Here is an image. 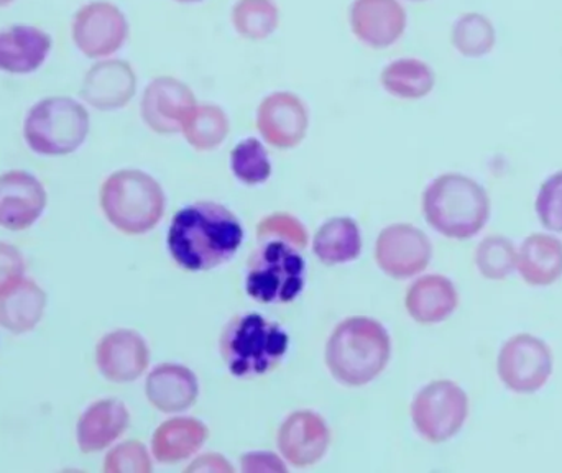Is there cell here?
Masks as SVG:
<instances>
[{
    "label": "cell",
    "instance_id": "21",
    "mask_svg": "<svg viewBox=\"0 0 562 473\" xmlns=\"http://www.w3.org/2000/svg\"><path fill=\"white\" fill-rule=\"evenodd\" d=\"M131 423L127 406L119 399H101L86 409L78 423V446L85 454L104 451L117 441Z\"/></svg>",
    "mask_w": 562,
    "mask_h": 473
},
{
    "label": "cell",
    "instance_id": "30",
    "mask_svg": "<svg viewBox=\"0 0 562 473\" xmlns=\"http://www.w3.org/2000/svg\"><path fill=\"white\" fill-rule=\"evenodd\" d=\"M452 45L468 58H481L495 45V30L491 20L481 13H465L452 29Z\"/></svg>",
    "mask_w": 562,
    "mask_h": 473
},
{
    "label": "cell",
    "instance_id": "1",
    "mask_svg": "<svg viewBox=\"0 0 562 473\" xmlns=\"http://www.w3.org/2000/svg\"><path fill=\"white\" fill-rule=\"evenodd\" d=\"M244 241L243 224L223 204L194 203L171 221L168 250L178 267L210 271L233 260Z\"/></svg>",
    "mask_w": 562,
    "mask_h": 473
},
{
    "label": "cell",
    "instance_id": "5",
    "mask_svg": "<svg viewBox=\"0 0 562 473\" xmlns=\"http://www.w3.org/2000/svg\"><path fill=\"white\" fill-rule=\"evenodd\" d=\"M99 201L109 223L127 236L150 233L165 213L164 190L140 170L112 173L102 184Z\"/></svg>",
    "mask_w": 562,
    "mask_h": 473
},
{
    "label": "cell",
    "instance_id": "36",
    "mask_svg": "<svg viewBox=\"0 0 562 473\" xmlns=\"http://www.w3.org/2000/svg\"><path fill=\"white\" fill-rule=\"evenodd\" d=\"M25 271V260L13 245L0 241V291L15 283Z\"/></svg>",
    "mask_w": 562,
    "mask_h": 473
},
{
    "label": "cell",
    "instance_id": "32",
    "mask_svg": "<svg viewBox=\"0 0 562 473\" xmlns=\"http://www.w3.org/2000/svg\"><path fill=\"white\" fill-rule=\"evenodd\" d=\"M518 250L504 236H488L479 244L475 264L487 280H505L517 268Z\"/></svg>",
    "mask_w": 562,
    "mask_h": 473
},
{
    "label": "cell",
    "instance_id": "37",
    "mask_svg": "<svg viewBox=\"0 0 562 473\" xmlns=\"http://www.w3.org/2000/svg\"><path fill=\"white\" fill-rule=\"evenodd\" d=\"M240 469L244 472H286V465L280 458L270 452H250L240 459Z\"/></svg>",
    "mask_w": 562,
    "mask_h": 473
},
{
    "label": "cell",
    "instance_id": "38",
    "mask_svg": "<svg viewBox=\"0 0 562 473\" xmlns=\"http://www.w3.org/2000/svg\"><path fill=\"white\" fill-rule=\"evenodd\" d=\"M187 472H234V469L231 468L229 462L223 458V455L217 454H206L203 458H198L190 468L187 469Z\"/></svg>",
    "mask_w": 562,
    "mask_h": 473
},
{
    "label": "cell",
    "instance_id": "23",
    "mask_svg": "<svg viewBox=\"0 0 562 473\" xmlns=\"http://www.w3.org/2000/svg\"><path fill=\"white\" fill-rule=\"evenodd\" d=\"M210 438V429L196 418L165 421L151 439V452L161 464H178L193 458Z\"/></svg>",
    "mask_w": 562,
    "mask_h": 473
},
{
    "label": "cell",
    "instance_id": "12",
    "mask_svg": "<svg viewBox=\"0 0 562 473\" xmlns=\"http://www.w3.org/2000/svg\"><path fill=\"white\" fill-rule=\"evenodd\" d=\"M196 104L193 91L184 82L171 76H160L145 89L142 119L157 134H178Z\"/></svg>",
    "mask_w": 562,
    "mask_h": 473
},
{
    "label": "cell",
    "instance_id": "4",
    "mask_svg": "<svg viewBox=\"0 0 562 473\" xmlns=\"http://www.w3.org/2000/svg\"><path fill=\"white\" fill-rule=\"evenodd\" d=\"M221 356L239 379L266 375L283 362L290 337L280 324L259 313L237 314L221 334Z\"/></svg>",
    "mask_w": 562,
    "mask_h": 473
},
{
    "label": "cell",
    "instance_id": "14",
    "mask_svg": "<svg viewBox=\"0 0 562 473\" xmlns=\"http://www.w3.org/2000/svg\"><path fill=\"white\" fill-rule=\"evenodd\" d=\"M307 125L306 108L291 92H273L259 105L257 128L267 144L279 150L297 147L306 137Z\"/></svg>",
    "mask_w": 562,
    "mask_h": 473
},
{
    "label": "cell",
    "instance_id": "15",
    "mask_svg": "<svg viewBox=\"0 0 562 473\" xmlns=\"http://www.w3.org/2000/svg\"><path fill=\"white\" fill-rule=\"evenodd\" d=\"M46 201L45 188L33 174L20 170L0 174V227L3 229H29L42 217Z\"/></svg>",
    "mask_w": 562,
    "mask_h": 473
},
{
    "label": "cell",
    "instance_id": "22",
    "mask_svg": "<svg viewBox=\"0 0 562 473\" xmlns=\"http://www.w3.org/2000/svg\"><path fill=\"white\" fill-rule=\"evenodd\" d=\"M406 311L419 324H438L458 309L454 283L442 274L419 278L406 293Z\"/></svg>",
    "mask_w": 562,
    "mask_h": 473
},
{
    "label": "cell",
    "instance_id": "9",
    "mask_svg": "<svg viewBox=\"0 0 562 473\" xmlns=\"http://www.w3.org/2000/svg\"><path fill=\"white\" fill-rule=\"evenodd\" d=\"M553 350L531 334L510 337L498 352V376L510 392L518 395L540 392L553 375Z\"/></svg>",
    "mask_w": 562,
    "mask_h": 473
},
{
    "label": "cell",
    "instance_id": "27",
    "mask_svg": "<svg viewBox=\"0 0 562 473\" xmlns=\"http://www.w3.org/2000/svg\"><path fill=\"white\" fill-rule=\"evenodd\" d=\"M380 82L389 94L400 99H422L435 88V72L419 59H396L385 66Z\"/></svg>",
    "mask_w": 562,
    "mask_h": 473
},
{
    "label": "cell",
    "instance_id": "20",
    "mask_svg": "<svg viewBox=\"0 0 562 473\" xmlns=\"http://www.w3.org/2000/svg\"><path fill=\"white\" fill-rule=\"evenodd\" d=\"M145 393L154 408L173 415L187 412L196 403L200 383L188 367L164 363L148 375Z\"/></svg>",
    "mask_w": 562,
    "mask_h": 473
},
{
    "label": "cell",
    "instance_id": "10",
    "mask_svg": "<svg viewBox=\"0 0 562 473\" xmlns=\"http://www.w3.org/2000/svg\"><path fill=\"white\" fill-rule=\"evenodd\" d=\"M72 43L91 59H105L117 53L128 38L124 12L108 0L86 3L72 16Z\"/></svg>",
    "mask_w": 562,
    "mask_h": 473
},
{
    "label": "cell",
    "instance_id": "29",
    "mask_svg": "<svg viewBox=\"0 0 562 473\" xmlns=\"http://www.w3.org/2000/svg\"><path fill=\"white\" fill-rule=\"evenodd\" d=\"M233 22L240 36L260 42L276 32L280 23V10L273 0H237Z\"/></svg>",
    "mask_w": 562,
    "mask_h": 473
},
{
    "label": "cell",
    "instance_id": "33",
    "mask_svg": "<svg viewBox=\"0 0 562 473\" xmlns=\"http://www.w3.org/2000/svg\"><path fill=\"white\" fill-rule=\"evenodd\" d=\"M535 210L543 227L551 233H562V171L543 181Z\"/></svg>",
    "mask_w": 562,
    "mask_h": 473
},
{
    "label": "cell",
    "instance_id": "26",
    "mask_svg": "<svg viewBox=\"0 0 562 473\" xmlns=\"http://www.w3.org/2000/svg\"><path fill=\"white\" fill-rule=\"evenodd\" d=\"M313 251L327 267L356 260L362 251V237L356 221L334 217L324 223L314 236Z\"/></svg>",
    "mask_w": 562,
    "mask_h": 473
},
{
    "label": "cell",
    "instance_id": "31",
    "mask_svg": "<svg viewBox=\"0 0 562 473\" xmlns=\"http://www.w3.org/2000/svg\"><path fill=\"white\" fill-rule=\"evenodd\" d=\"M234 177L247 187L266 183L272 174V164L266 147L257 138L239 142L231 154Z\"/></svg>",
    "mask_w": 562,
    "mask_h": 473
},
{
    "label": "cell",
    "instance_id": "28",
    "mask_svg": "<svg viewBox=\"0 0 562 473\" xmlns=\"http://www.w3.org/2000/svg\"><path fill=\"white\" fill-rule=\"evenodd\" d=\"M181 132L188 144L196 150H214L226 140L229 134V119L220 105L196 104V108L184 119Z\"/></svg>",
    "mask_w": 562,
    "mask_h": 473
},
{
    "label": "cell",
    "instance_id": "6",
    "mask_svg": "<svg viewBox=\"0 0 562 473\" xmlns=\"http://www.w3.org/2000/svg\"><path fill=\"white\" fill-rule=\"evenodd\" d=\"M91 128L89 112L72 98L52 95L36 102L23 124L30 150L43 157H65L81 148Z\"/></svg>",
    "mask_w": 562,
    "mask_h": 473
},
{
    "label": "cell",
    "instance_id": "16",
    "mask_svg": "<svg viewBox=\"0 0 562 473\" xmlns=\"http://www.w3.org/2000/svg\"><path fill=\"white\" fill-rule=\"evenodd\" d=\"M137 75L124 59H101L82 79L81 95L98 111H117L134 99Z\"/></svg>",
    "mask_w": 562,
    "mask_h": 473
},
{
    "label": "cell",
    "instance_id": "18",
    "mask_svg": "<svg viewBox=\"0 0 562 473\" xmlns=\"http://www.w3.org/2000/svg\"><path fill=\"white\" fill-rule=\"evenodd\" d=\"M350 29L370 48L398 42L406 29V12L398 0H353Z\"/></svg>",
    "mask_w": 562,
    "mask_h": 473
},
{
    "label": "cell",
    "instance_id": "11",
    "mask_svg": "<svg viewBox=\"0 0 562 473\" xmlns=\"http://www.w3.org/2000/svg\"><path fill=\"white\" fill-rule=\"evenodd\" d=\"M431 255L429 238L418 227L409 224H393L376 238V264L383 273L395 280H406L425 271Z\"/></svg>",
    "mask_w": 562,
    "mask_h": 473
},
{
    "label": "cell",
    "instance_id": "24",
    "mask_svg": "<svg viewBox=\"0 0 562 473\" xmlns=\"http://www.w3.org/2000/svg\"><path fill=\"white\" fill-rule=\"evenodd\" d=\"M517 270L530 286H551L562 277V241L548 234H531L517 255Z\"/></svg>",
    "mask_w": 562,
    "mask_h": 473
},
{
    "label": "cell",
    "instance_id": "13",
    "mask_svg": "<svg viewBox=\"0 0 562 473\" xmlns=\"http://www.w3.org/2000/svg\"><path fill=\"white\" fill-rule=\"evenodd\" d=\"M330 431L313 412H296L284 419L277 436L281 458L294 468H311L326 455Z\"/></svg>",
    "mask_w": 562,
    "mask_h": 473
},
{
    "label": "cell",
    "instance_id": "2",
    "mask_svg": "<svg viewBox=\"0 0 562 473\" xmlns=\"http://www.w3.org/2000/svg\"><path fill=\"white\" fill-rule=\"evenodd\" d=\"M390 353L392 342L382 324L369 317H350L330 334L326 365L342 385L363 386L386 369Z\"/></svg>",
    "mask_w": 562,
    "mask_h": 473
},
{
    "label": "cell",
    "instance_id": "40",
    "mask_svg": "<svg viewBox=\"0 0 562 473\" xmlns=\"http://www.w3.org/2000/svg\"><path fill=\"white\" fill-rule=\"evenodd\" d=\"M177 2H181V3H198V2H203V0H177Z\"/></svg>",
    "mask_w": 562,
    "mask_h": 473
},
{
    "label": "cell",
    "instance_id": "25",
    "mask_svg": "<svg viewBox=\"0 0 562 473\" xmlns=\"http://www.w3.org/2000/svg\"><path fill=\"white\" fill-rule=\"evenodd\" d=\"M45 307L42 288L20 278L0 291V326L13 334L29 333L42 320Z\"/></svg>",
    "mask_w": 562,
    "mask_h": 473
},
{
    "label": "cell",
    "instance_id": "35",
    "mask_svg": "<svg viewBox=\"0 0 562 473\" xmlns=\"http://www.w3.org/2000/svg\"><path fill=\"white\" fill-rule=\"evenodd\" d=\"M257 236H259V240L279 238V240L293 245L297 250H303L307 245V233L303 224H301L296 217L284 213H277L266 217V219L259 224Z\"/></svg>",
    "mask_w": 562,
    "mask_h": 473
},
{
    "label": "cell",
    "instance_id": "7",
    "mask_svg": "<svg viewBox=\"0 0 562 473\" xmlns=\"http://www.w3.org/2000/svg\"><path fill=\"white\" fill-rule=\"evenodd\" d=\"M306 283V263L296 247L267 238L250 255L246 291L262 304H286L296 300Z\"/></svg>",
    "mask_w": 562,
    "mask_h": 473
},
{
    "label": "cell",
    "instance_id": "8",
    "mask_svg": "<svg viewBox=\"0 0 562 473\" xmlns=\"http://www.w3.org/2000/svg\"><path fill=\"white\" fill-rule=\"evenodd\" d=\"M469 416V398L461 386L449 380L429 383L416 395L412 419L423 439L441 444L454 438Z\"/></svg>",
    "mask_w": 562,
    "mask_h": 473
},
{
    "label": "cell",
    "instance_id": "17",
    "mask_svg": "<svg viewBox=\"0 0 562 473\" xmlns=\"http://www.w3.org/2000/svg\"><path fill=\"white\" fill-rule=\"evenodd\" d=\"M150 362L147 344L134 330L121 329L102 337L95 347L99 372L112 383L140 379Z\"/></svg>",
    "mask_w": 562,
    "mask_h": 473
},
{
    "label": "cell",
    "instance_id": "19",
    "mask_svg": "<svg viewBox=\"0 0 562 473\" xmlns=\"http://www.w3.org/2000/svg\"><path fill=\"white\" fill-rule=\"evenodd\" d=\"M53 48L45 30L33 25H12L0 30V71L30 75L38 71Z\"/></svg>",
    "mask_w": 562,
    "mask_h": 473
},
{
    "label": "cell",
    "instance_id": "34",
    "mask_svg": "<svg viewBox=\"0 0 562 473\" xmlns=\"http://www.w3.org/2000/svg\"><path fill=\"white\" fill-rule=\"evenodd\" d=\"M104 472L150 473L151 462L147 448L138 441H127L109 452Z\"/></svg>",
    "mask_w": 562,
    "mask_h": 473
},
{
    "label": "cell",
    "instance_id": "3",
    "mask_svg": "<svg viewBox=\"0 0 562 473\" xmlns=\"http://www.w3.org/2000/svg\"><path fill=\"white\" fill-rule=\"evenodd\" d=\"M423 214L429 226L452 240L477 236L491 217L487 191L464 174L436 178L423 194Z\"/></svg>",
    "mask_w": 562,
    "mask_h": 473
},
{
    "label": "cell",
    "instance_id": "39",
    "mask_svg": "<svg viewBox=\"0 0 562 473\" xmlns=\"http://www.w3.org/2000/svg\"><path fill=\"white\" fill-rule=\"evenodd\" d=\"M12 2H15V0H0V7L10 5Z\"/></svg>",
    "mask_w": 562,
    "mask_h": 473
},
{
    "label": "cell",
    "instance_id": "41",
    "mask_svg": "<svg viewBox=\"0 0 562 473\" xmlns=\"http://www.w3.org/2000/svg\"><path fill=\"white\" fill-rule=\"evenodd\" d=\"M413 2H423V0H413Z\"/></svg>",
    "mask_w": 562,
    "mask_h": 473
}]
</instances>
